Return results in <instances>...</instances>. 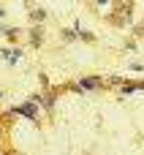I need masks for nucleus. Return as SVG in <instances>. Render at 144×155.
<instances>
[{"label":"nucleus","mask_w":144,"mask_h":155,"mask_svg":"<svg viewBox=\"0 0 144 155\" xmlns=\"http://www.w3.org/2000/svg\"><path fill=\"white\" fill-rule=\"evenodd\" d=\"M95 84H98V79H90V76H87V79H82V87H87V90H90V87H95Z\"/></svg>","instance_id":"nucleus-1"},{"label":"nucleus","mask_w":144,"mask_h":155,"mask_svg":"<svg viewBox=\"0 0 144 155\" xmlns=\"http://www.w3.org/2000/svg\"><path fill=\"white\" fill-rule=\"evenodd\" d=\"M19 112H22V114H27V117H35V106H22Z\"/></svg>","instance_id":"nucleus-2"}]
</instances>
